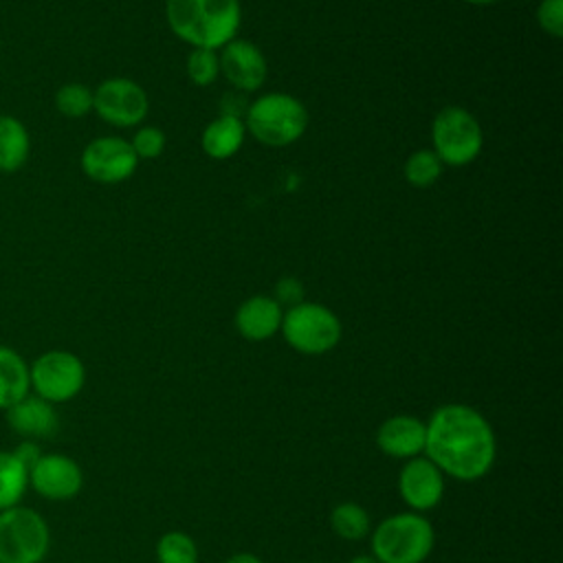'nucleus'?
<instances>
[{
  "label": "nucleus",
  "instance_id": "obj_1",
  "mask_svg": "<svg viewBox=\"0 0 563 563\" xmlns=\"http://www.w3.org/2000/svg\"><path fill=\"white\" fill-rule=\"evenodd\" d=\"M424 453L442 471L462 482L484 477L497 455L488 420L468 405H444L424 422Z\"/></svg>",
  "mask_w": 563,
  "mask_h": 563
},
{
  "label": "nucleus",
  "instance_id": "obj_2",
  "mask_svg": "<svg viewBox=\"0 0 563 563\" xmlns=\"http://www.w3.org/2000/svg\"><path fill=\"white\" fill-rule=\"evenodd\" d=\"M165 18L172 33L191 48L220 51L240 29V0H167Z\"/></svg>",
  "mask_w": 563,
  "mask_h": 563
},
{
  "label": "nucleus",
  "instance_id": "obj_3",
  "mask_svg": "<svg viewBox=\"0 0 563 563\" xmlns=\"http://www.w3.org/2000/svg\"><path fill=\"white\" fill-rule=\"evenodd\" d=\"M246 132L268 147H286L299 141L308 128L306 106L288 92H266L246 106Z\"/></svg>",
  "mask_w": 563,
  "mask_h": 563
},
{
  "label": "nucleus",
  "instance_id": "obj_4",
  "mask_svg": "<svg viewBox=\"0 0 563 563\" xmlns=\"http://www.w3.org/2000/svg\"><path fill=\"white\" fill-rule=\"evenodd\" d=\"M435 532L420 512H398L372 532V556L378 563H422L433 550Z\"/></svg>",
  "mask_w": 563,
  "mask_h": 563
},
{
  "label": "nucleus",
  "instance_id": "obj_5",
  "mask_svg": "<svg viewBox=\"0 0 563 563\" xmlns=\"http://www.w3.org/2000/svg\"><path fill=\"white\" fill-rule=\"evenodd\" d=\"M282 334L286 343L308 356L325 354L341 341V321L323 303L299 301L282 317Z\"/></svg>",
  "mask_w": 563,
  "mask_h": 563
},
{
  "label": "nucleus",
  "instance_id": "obj_6",
  "mask_svg": "<svg viewBox=\"0 0 563 563\" xmlns=\"http://www.w3.org/2000/svg\"><path fill=\"white\" fill-rule=\"evenodd\" d=\"M431 143L442 165L464 167L473 163L484 145L479 121L460 106L442 108L431 123Z\"/></svg>",
  "mask_w": 563,
  "mask_h": 563
},
{
  "label": "nucleus",
  "instance_id": "obj_7",
  "mask_svg": "<svg viewBox=\"0 0 563 563\" xmlns=\"http://www.w3.org/2000/svg\"><path fill=\"white\" fill-rule=\"evenodd\" d=\"M48 543V526L40 512L24 506L0 510V563H40Z\"/></svg>",
  "mask_w": 563,
  "mask_h": 563
},
{
  "label": "nucleus",
  "instance_id": "obj_8",
  "mask_svg": "<svg viewBox=\"0 0 563 563\" xmlns=\"http://www.w3.org/2000/svg\"><path fill=\"white\" fill-rule=\"evenodd\" d=\"M29 380L35 396L48 402H66L81 391L86 369L77 354L48 350L29 365Z\"/></svg>",
  "mask_w": 563,
  "mask_h": 563
},
{
  "label": "nucleus",
  "instance_id": "obj_9",
  "mask_svg": "<svg viewBox=\"0 0 563 563\" xmlns=\"http://www.w3.org/2000/svg\"><path fill=\"white\" fill-rule=\"evenodd\" d=\"M92 110L114 128H134L147 117L150 99L134 79L110 77L92 90Z\"/></svg>",
  "mask_w": 563,
  "mask_h": 563
},
{
  "label": "nucleus",
  "instance_id": "obj_10",
  "mask_svg": "<svg viewBox=\"0 0 563 563\" xmlns=\"http://www.w3.org/2000/svg\"><path fill=\"white\" fill-rule=\"evenodd\" d=\"M79 163L81 172L90 180L101 185H117L136 172L139 156L134 154L130 141L121 136H99L84 147Z\"/></svg>",
  "mask_w": 563,
  "mask_h": 563
},
{
  "label": "nucleus",
  "instance_id": "obj_11",
  "mask_svg": "<svg viewBox=\"0 0 563 563\" xmlns=\"http://www.w3.org/2000/svg\"><path fill=\"white\" fill-rule=\"evenodd\" d=\"M81 482L84 477L79 464L62 453L40 455L37 462L29 468V484L37 495L53 501L73 499L79 493Z\"/></svg>",
  "mask_w": 563,
  "mask_h": 563
},
{
  "label": "nucleus",
  "instance_id": "obj_12",
  "mask_svg": "<svg viewBox=\"0 0 563 563\" xmlns=\"http://www.w3.org/2000/svg\"><path fill=\"white\" fill-rule=\"evenodd\" d=\"M220 75L240 92H255L262 88L268 66L264 53L249 40L233 37L220 48Z\"/></svg>",
  "mask_w": 563,
  "mask_h": 563
},
{
  "label": "nucleus",
  "instance_id": "obj_13",
  "mask_svg": "<svg viewBox=\"0 0 563 563\" xmlns=\"http://www.w3.org/2000/svg\"><path fill=\"white\" fill-rule=\"evenodd\" d=\"M398 493L411 510H429L442 499L444 475L429 457H411L400 468Z\"/></svg>",
  "mask_w": 563,
  "mask_h": 563
},
{
  "label": "nucleus",
  "instance_id": "obj_14",
  "mask_svg": "<svg viewBox=\"0 0 563 563\" xmlns=\"http://www.w3.org/2000/svg\"><path fill=\"white\" fill-rule=\"evenodd\" d=\"M424 422L416 416H391L376 431V444L391 457H418L424 451Z\"/></svg>",
  "mask_w": 563,
  "mask_h": 563
},
{
  "label": "nucleus",
  "instance_id": "obj_15",
  "mask_svg": "<svg viewBox=\"0 0 563 563\" xmlns=\"http://www.w3.org/2000/svg\"><path fill=\"white\" fill-rule=\"evenodd\" d=\"M282 303L268 295H253L240 303L235 312V328L249 341H266L282 328Z\"/></svg>",
  "mask_w": 563,
  "mask_h": 563
},
{
  "label": "nucleus",
  "instance_id": "obj_16",
  "mask_svg": "<svg viewBox=\"0 0 563 563\" xmlns=\"http://www.w3.org/2000/svg\"><path fill=\"white\" fill-rule=\"evenodd\" d=\"M7 422L22 438H51L57 431V411L53 402L26 394L7 409Z\"/></svg>",
  "mask_w": 563,
  "mask_h": 563
},
{
  "label": "nucleus",
  "instance_id": "obj_17",
  "mask_svg": "<svg viewBox=\"0 0 563 563\" xmlns=\"http://www.w3.org/2000/svg\"><path fill=\"white\" fill-rule=\"evenodd\" d=\"M246 139V125L242 117L220 114L202 130V152L213 161H227L240 152Z\"/></svg>",
  "mask_w": 563,
  "mask_h": 563
},
{
  "label": "nucleus",
  "instance_id": "obj_18",
  "mask_svg": "<svg viewBox=\"0 0 563 563\" xmlns=\"http://www.w3.org/2000/svg\"><path fill=\"white\" fill-rule=\"evenodd\" d=\"M31 152L26 125L13 114H0V172H18Z\"/></svg>",
  "mask_w": 563,
  "mask_h": 563
},
{
  "label": "nucleus",
  "instance_id": "obj_19",
  "mask_svg": "<svg viewBox=\"0 0 563 563\" xmlns=\"http://www.w3.org/2000/svg\"><path fill=\"white\" fill-rule=\"evenodd\" d=\"M31 389L29 365L11 347L0 345V409H9Z\"/></svg>",
  "mask_w": 563,
  "mask_h": 563
},
{
  "label": "nucleus",
  "instance_id": "obj_20",
  "mask_svg": "<svg viewBox=\"0 0 563 563\" xmlns=\"http://www.w3.org/2000/svg\"><path fill=\"white\" fill-rule=\"evenodd\" d=\"M29 484L26 466L11 451H0V510L18 506Z\"/></svg>",
  "mask_w": 563,
  "mask_h": 563
},
{
  "label": "nucleus",
  "instance_id": "obj_21",
  "mask_svg": "<svg viewBox=\"0 0 563 563\" xmlns=\"http://www.w3.org/2000/svg\"><path fill=\"white\" fill-rule=\"evenodd\" d=\"M330 526L345 541H358V539L367 537L369 528H372L367 510L354 501H343V504L334 506L332 515H330Z\"/></svg>",
  "mask_w": 563,
  "mask_h": 563
},
{
  "label": "nucleus",
  "instance_id": "obj_22",
  "mask_svg": "<svg viewBox=\"0 0 563 563\" xmlns=\"http://www.w3.org/2000/svg\"><path fill=\"white\" fill-rule=\"evenodd\" d=\"M442 161L433 150H416L405 161V178L411 187H431L442 176Z\"/></svg>",
  "mask_w": 563,
  "mask_h": 563
},
{
  "label": "nucleus",
  "instance_id": "obj_23",
  "mask_svg": "<svg viewBox=\"0 0 563 563\" xmlns=\"http://www.w3.org/2000/svg\"><path fill=\"white\" fill-rule=\"evenodd\" d=\"M55 108L66 119H81L92 110V90L79 81L64 84L55 92Z\"/></svg>",
  "mask_w": 563,
  "mask_h": 563
},
{
  "label": "nucleus",
  "instance_id": "obj_24",
  "mask_svg": "<svg viewBox=\"0 0 563 563\" xmlns=\"http://www.w3.org/2000/svg\"><path fill=\"white\" fill-rule=\"evenodd\" d=\"M156 556L161 563H198V548L189 534L172 530L158 539Z\"/></svg>",
  "mask_w": 563,
  "mask_h": 563
},
{
  "label": "nucleus",
  "instance_id": "obj_25",
  "mask_svg": "<svg viewBox=\"0 0 563 563\" xmlns=\"http://www.w3.org/2000/svg\"><path fill=\"white\" fill-rule=\"evenodd\" d=\"M220 75L218 51L209 48H191L187 57V77L196 86H211Z\"/></svg>",
  "mask_w": 563,
  "mask_h": 563
},
{
  "label": "nucleus",
  "instance_id": "obj_26",
  "mask_svg": "<svg viewBox=\"0 0 563 563\" xmlns=\"http://www.w3.org/2000/svg\"><path fill=\"white\" fill-rule=\"evenodd\" d=\"M165 143H167V141H165L163 130H161V128H154V125H143V128H139V130L134 132L132 141H130V145H132L134 154L139 156V161H141V158H145V161L158 158V156L163 154V150H165Z\"/></svg>",
  "mask_w": 563,
  "mask_h": 563
},
{
  "label": "nucleus",
  "instance_id": "obj_27",
  "mask_svg": "<svg viewBox=\"0 0 563 563\" xmlns=\"http://www.w3.org/2000/svg\"><path fill=\"white\" fill-rule=\"evenodd\" d=\"M537 22L550 37L563 35V0H541L537 7Z\"/></svg>",
  "mask_w": 563,
  "mask_h": 563
},
{
  "label": "nucleus",
  "instance_id": "obj_28",
  "mask_svg": "<svg viewBox=\"0 0 563 563\" xmlns=\"http://www.w3.org/2000/svg\"><path fill=\"white\" fill-rule=\"evenodd\" d=\"M301 295H303V290H301V284H299L297 279L284 277L282 282H277V297H275V299H277L279 303H288V308H290V306L303 301Z\"/></svg>",
  "mask_w": 563,
  "mask_h": 563
},
{
  "label": "nucleus",
  "instance_id": "obj_29",
  "mask_svg": "<svg viewBox=\"0 0 563 563\" xmlns=\"http://www.w3.org/2000/svg\"><path fill=\"white\" fill-rule=\"evenodd\" d=\"M224 563H264V561L251 552H238V554L229 556Z\"/></svg>",
  "mask_w": 563,
  "mask_h": 563
},
{
  "label": "nucleus",
  "instance_id": "obj_30",
  "mask_svg": "<svg viewBox=\"0 0 563 563\" xmlns=\"http://www.w3.org/2000/svg\"><path fill=\"white\" fill-rule=\"evenodd\" d=\"M350 563H378L374 556H369V554H361V556H354Z\"/></svg>",
  "mask_w": 563,
  "mask_h": 563
},
{
  "label": "nucleus",
  "instance_id": "obj_31",
  "mask_svg": "<svg viewBox=\"0 0 563 563\" xmlns=\"http://www.w3.org/2000/svg\"><path fill=\"white\" fill-rule=\"evenodd\" d=\"M464 2L475 4V7H486V4H493V2H497V0H464Z\"/></svg>",
  "mask_w": 563,
  "mask_h": 563
}]
</instances>
